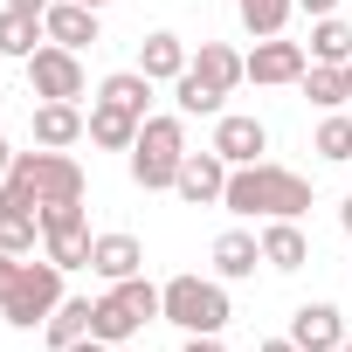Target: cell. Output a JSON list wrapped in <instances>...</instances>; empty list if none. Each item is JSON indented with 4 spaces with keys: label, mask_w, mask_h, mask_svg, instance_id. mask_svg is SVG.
Wrapping results in <instances>:
<instances>
[{
    "label": "cell",
    "mask_w": 352,
    "mask_h": 352,
    "mask_svg": "<svg viewBox=\"0 0 352 352\" xmlns=\"http://www.w3.org/2000/svg\"><path fill=\"white\" fill-rule=\"evenodd\" d=\"M21 69H28V83H35V97H42V104H76V97H83V63H76V49L42 42Z\"/></svg>",
    "instance_id": "cell-9"
},
{
    "label": "cell",
    "mask_w": 352,
    "mask_h": 352,
    "mask_svg": "<svg viewBox=\"0 0 352 352\" xmlns=\"http://www.w3.org/2000/svg\"><path fill=\"white\" fill-rule=\"evenodd\" d=\"M90 270H97L104 283L145 276V242H138V235H124V228H111V235H97V249H90Z\"/></svg>",
    "instance_id": "cell-14"
},
{
    "label": "cell",
    "mask_w": 352,
    "mask_h": 352,
    "mask_svg": "<svg viewBox=\"0 0 352 352\" xmlns=\"http://www.w3.org/2000/svg\"><path fill=\"white\" fill-rule=\"evenodd\" d=\"M56 304H63V270L42 256V263H21V270H14L8 297H0V318H8L14 331H35V324H49Z\"/></svg>",
    "instance_id": "cell-7"
},
{
    "label": "cell",
    "mask_w": 352,
    "mask_h": 352,
    "mask_svg": "<svg viewBox=\"0 0 352 352\" xmlns=\"http://www.w3.org/2000/svg\"><path fill=\"white\" fill-rule=\"evenodd\" d=\"M311 63H331V69H345V63H352V28H345L338 14L311 21Z\"/></svg>",
    "instance_id": "cell-25"
},
{
    "label": "cell",
    "mask_w": 352,
    "mask_h": 352,
    "mask_svg": "<svg viewBox=\"0 0 352 352\" xmlns=\"http://www.w3.org/2000/svg\"><path fill=\"white\" fill-rule=\"evenodd\" d=\"M290 8H297V0H235V14H242V28H249L256 42H270V35H283V21H290Z\"/></svg>",
    "instance_id": "cell-26"
},
{
    "label": "cell",
    "mask_w": 352,
    "mask_h": 352,
    "mask_svg": "<svg viewBox=\"0 0 352 352\" xmlns=\"http://www.w3.org/2000/svg\"><path fill=\"white\" fill-rule=\"evenodd\" d=\"M180 159H187V118H145L138 145H131V187L166 194L180 180Z\"/></svg>",
    "instance_id": "cell-5"
},
{
    "label": "cell",
    "mask_w": 352,
    "mask_h": 352,
    "mask_svg": "<svg viewBox=\"0 0 352 352\" xmlns=\"http://www.w3.org/2000/svg\"><path fill=\"white\" fill-rule=\"evenodd\" d=\"M0 201L14 208H49V201H83V166L69 152H14L8 180H0Z\"/></svg>",
    "instance_id": "cell-2"
},
{
    "label": "cell",
    "mask_w": 352,
    "mask_h": 352,
    "mask_svg": "<svg viewBox=\"0 0 352 352\" xmlns=\"http://www.w3.org/2000/svg\"><path fill=\"white\" fill-rule=\"evenodd\" d=\"M214 152H221L228 166H256V159L270 152V124H263V118H242V111H221V124H214Z\"/></svg>",
    "instance_id": "cell-12"
},
{
    "label": "cell",
    "mask_w": 352,
    "mask_h": 352,
    "mask_svg": "<svg viewBox=\"0 0 352 352\" xmlns=\"http://www.w3.org/2000/svg\"><path fill=\"white\" fill-rule=\"evenodd\" d=\"M311 152H318V159H331V166H352V118H345V111H331V118L318 124Z\"/></svg>",
    "instance_id": "cell-28"
},
{
    "label": "cell",
    "mask_w": 352,
    "mask_h": 352,
    "mask_svg": "<svg viewBox=\"0 0 352 352\" xmlns=\"http://www.w3.org/2000/svg\"><path fill=\"white\" fill-rule=\"evenodd\" d=\"M35 214H42V256H49L56 270H90L97 235H90V221H83V201H49V208H35Z\"/></svg>",
    "instance_id": "cell-8"
},
{
    "label": "cell",
    "mask_w": 352,
    "mask_h": 352,
    "mask_svg": "<svg viewBox=\"0 0 352 352\" xmlns=\"http://www.w3.org/2000/svg\"><path fill=\"white\" fill-rule=\"evenodd\" d=\"M152 318H159V283H145V276H124V283H111V290L97 297V311H90V338H104V345H124V338H138Z\"/></svg>",
    "instance_id": "cell-6"
},
{
    "label": "cell",
    "mask_w": 352,
    "mask_h": 352,
    "mask_svg": "<svg viewBox=\"0 0 352 352\" xmlns=\"http://www.w3.org/2000/svg\"><path fill=\"white\" fill-rule=\"evenodd\" d=\"M256 263H263V242H256L249 228H228V235H214V276H221V283H242V276H256Z\"/></svg>",
    "instance_id": "cell-19"
},
{
    "label": "cell",
    "mask_w": 352,
    "mask_h": 352,
    "mask_svg": "<svg viewBox=\"0 0 352 352\" xmlns=\"http://www.w3.org/2000/svg\"><path fill=\"white\" fill-rule=\"evenodd\" d=\"M338 352H352V338H345V345H338Z\"/></svg>",
    "instance_id": "cell-39"
},
{
    "label": "cell",
    "mask_w": 352,
    "mask_h": 352,
    "mask_svg": "<svg viewBox=\"0 0 352 352\" xmlns=\"http://www.w3.org/2000/svg\"><path fill=\"white\" fill-rule=\"evenodd\" d=\"M180 352H221V338H187Z\"/></svg>",
    "instance_id": "cell-32"
},
{
    "label": "cell",
    "mask_w": 352,
    "mask_h": 352,
    "mask_svg": "<svg viewBox=\"0 0 352 352\" xmlns=\"http://www.w3.org/2000/svg\"><path fill=\"white\" fill-rule=\"evenodd\" d=\"M159 318L180 324L187 338H221V324L235 311H228L221 276H173V283H159Z\"/></svg>",
    "instance_id": "cell-4"
},
{
    "label": "cell",
    "mask_w": 352,
    "mask_h": 352,
    "mask_svg": "<svg viewBox=\"0 0 352 352\" xmlns=\"http://www.w3.org/2000/svg\"><path fill=\"white\" fill-rule=\"evenodd\" d=\"M256 242H263V263H270V270H283V276L311 263V242H304V228H297V221H270Z\"/></svg>",
    "instance_id": "cell-20"
},
{
    "label": "cell",
    "mask_w": 352,
    "mask_h": 352,
    "mask_svg": "<svg viewBox=\"0 0 352 352\" xmlns=\"http://www.w3.org/2000/svg\"><path fill=\"white\" fill-rule=\"evenodd\" d=\"M14 270H21V256H8V249H0V297H8V283H14Z\"/></svg>",
    "instance_id": "cell-29"
},
{
    "label": "cell",
    "mask_w": 352,
    "mask_h": 352,
    "mask_svg": "<svg viewBox=\"0 0 352 352\" xmlns=\"http://www.w3.org/2000/svg\"><path fill=\"white\" fill-rule=\"evenodd\" d=\"M256 352H297V345H290V338H263Z\"/></svg>",
    "instance_id": "cell-33"
},
{
    "label": "cell",
    "mask_w": 352,
    "mask_h": 352,
    "mask_svg": "<svg viewBox=\"0 0 352 352\" xmlns=\"http://www.w3.org/2000/svg\"><path fill=\"white\" fill-rule=\"evenodd\" d=\"M290 345H297V352H338V345H345V311H338V304H297Z\"/></svg>",
    "instance_id": "cell-13"
},
{
    "label": "cell",
    "mask_w": 352,
    "mask_h": 352,
    "mask_svg": "<svg viewBox=\"0 0 352 352\" xmlns=\"http://www.w3.org/2000/svg\"><path fill=\"white\" fill-rule=\"evenodd\" d=\"M83 8H97V14H104V8H111V0H83Z\"/></svg>",
    "instance_id": "cell-38"
},
{
    "label": "cell",
    "mask_w": 352,
    "mask_h": 352,
    "mask_svg": "<svg viewBox=\"0 0 352 352\" xmlns=\"http://www.w3.org/2000/svg\"><path fill=\"white\" fill-rule=\"evenodd\" d=\"M35 235H42V214L35 208L0 201V249H8V256H35Z\"/></svg>",
    "instance_id": "cell-23"
},
{
    "label": "cell",
    "mask_w": 352,
    "mask_h": 352,
    "mask_svg": "<svg viewBox=\"0 0 352 352\" xmlns=\"http://www.w3.org/2000/svg\"><path fill=\"white\" fill-rule=\"evenodd\" d=\"M90 311H97L90 297H63V304L49 311V324H42V338H49L56 352H69L76 338H90Z\"/></svg>",
    "instance_id": "cell-22"
},
{
    "label": "cell",
    "mask_w": 352,
    "mask_h": 352,
    "mask_svg": "<svg viewBox=\"0 0 352 352\" xmlns=\"http://www.w3.org/2000/svg\"><path fill=\"white\" fill-rule=\"evenodd\" d=\"M28 131H35V145H49V152H69L76 138H90V118H83L76 104H35Z\"/></svg>",
    "instance_id": "cell-15"
},
{
    "label": "cell",
    "mask_w": 352,
    "mask_h": 352,
    "mask_svg": "<svg viewBox=\"0 0 352 352\" xmlns=\"http://www.w3.org/2000/svg\"><path fill=\"white\" fill-rule=\"evenodd\" d=\"M138 124H145V118L124 111V104H104V97L90 104V145H104V152H131V145H138Z\"/></svg>",
    "instance_id": "cell-17"
},
{
    "label": "cell",
    "mask_w": 352,
    "mask_h": 352,
    "mask_svg": "<svg viewBox=\"0 0 352 352\" xmlns=\"http://www.w3.org/2000/svg\"><path fill=\"white\" fill-rule=\"evenodd\" d=\"M235 83H249L242 56L228 42H201V56L187 63V76L173 83V104H180V118H221V104H228Z\"/></svg>",
    "instance_id": "cell-3"
},
{
    "label": "cell",
    "mask_w": 352,
    "mask_h": 352,
    "mask_svg": "<svg viewBox=\"0 0 352 352\" xmlns=\"http://www.w3.org/2000/svg\"><path fill=\"white\" fill-rule=\"evenodd\" d=\"M173 194H180L187 208H221V194H228V159H221L214 145H208V152H187Z\"/></svg>",
    "instance_id": "cell-10"
},
{
    "label": "cell",
    "mask_w": 352,
    "mask_h": 352,
    "mask_svg": "<svg viewBox=\"0 0 352 352\" xmlns=\"http://www.w3.org/2000/svg\"><path fill=\"white\" fill-rule=\"evenodd\" d=\"M69 352H111V345H104V338H76Z\"/></svg>",
    "instance_id": "cell-34"
},
{
    "label": "cell",
    "mask_w": 352,
    "mask_h": 352,
    "mask_svg": "<svg viewBox=\"0 0 352 352\" xmlns=\"http://www.w3.org/2000/svg\"><path fill=\"white\" fill-rule=\"evenodd\" d=\"M42 42H49L42 14H21V8H0V56H14V63H28V56H35Z\"/></svg>",
    "instance_id": "cell-21"
},
{
    "label": "cell",
    "mask_w": 352,
    "mask_h": 352,
    "mask_svg": "<svg viewBox=\"0 0 352 352\" xmlns=\"http://www.w3.org/2000/svg\"><path fill=\"white\" fill-rule=\"evenodd\" d=\"M187 63H194V56H187V42H180V35H166V28L138 42V69H145L152 83H180V76H187Z\"/></svg>",
    "instance_id": "cell-18"
},
{
    "label": "cell",
    "mask_w": 352,
    "mask_h": 352,
    "mask_svg": "<svg viewBox=\"0 0 352 352\" xmlns=\"http://www.w3.org/2000/svg\"><path fill=\"white\" fill-rule=\"evenodd\" d=\"M42 28H49L56 49H76V56H83V49L97 42V8H83V0H56V8L42 14Z\"/></svg>",
    "instance_id": "cell-16"
},
{
    "label": "cell",
    "mask_w": 352,
    "mask_h": 352,
    "mask_svg": "<svg viewBox=\"0 0 352 352\" xmlns=\"http://www.w3.org/2000/svg\"><path fill=\"white\" fill-rule=\"evenodd\" d=\"M97 97H104V104H124V111H138V118H152V111H145V104H152V76H145V69H118V76H104Z\"/></svg>",
    "instance_id": "cell-24"
},
{
    "label": "cell",
    "mask_w": 352,
    "mask_h": 352,
    "mask_svg": "<svg viewBox=\"0 0 352 352\" xmlns=\"http://www.w3.org/2000/svg\"><path fill=\"white\" fill-rule=\"evenodd\" d=\"M0 8H21V14H49L56 0H0Z\"/></svg>",
    "instance_id": "cell-31"
},
{
    "label": "cell",
    "mask_w": 352,
    "mask_h": 352,
    "mask_svg": "<svg viewBox=\"0 0 352 352\" xmlns=\"http://www.w3.org/2000/svg\"><path fill=\"white\" fill-rule=\"evenodd\" d=\"M297 8H304L311 21H324V14H338V0H297Z\"/></svg>",
    "instance_id": "cell-30"
},
{
    "label": "cell",
    "mask_w": 352,
    "mask_h": 352,
    "mask_svg": "<svg viewBox=\"0 0 352 352\" xmlns=\"http://www.w3.org/2000/svg\"><path fill=\"white\" fill-rule=\"evenodd\" d=\"M8 166H14V145H8V138H0V180H8Z\"/></svg>",
    "instance_id": "cell-35"
},
{
    "label": "cell",
    "mask_w": 352,
    "mask_h": 352,
    "mask_svg": "<svg viewBox=\"0 0 352 352\" xmlns=\"http://www.w3.org/2000/svg\"><path fill=\"white\" fill-rule=\"evenodd\" d=\"M228 214H263V221H297L311 208V180L276 159H256V166H228V194H221Z\"/></svg>",
    "instance_id": "cell-1"
},
{
    "label": "cell",
    "mask_w": 352,
    "mask_h": 352,
    "mask_svg": "<svg viewBox=\"0 0 352 352\" xmlns=\"http://www.w3.org/2000/svg\"><path fill=\"white\" fill-rule=\"evenodd\" d=\"M345 104H352V63H345Z\"/></svg>",
    "instance_id": "cell-37"
},
{
    "label": "cell",
    "mask_w": 352,
    "mask_h": 352,
    "mask_svg": "<svg viewBox=\"0 0 352 352\" xmlns=\"http://www.w3.org/2000/svg\"><path fill=\"white\" fill-rule=\"evenodd\" d=\"M338 221H345V235H352V194H345V208H338Z\"/></svg>",
    "instance_id": "cell-36"
},
{
    "label": "cell",
    "mask_w": 352,
    "mask_h": 352,
    "mask_svg": "<svg viewBox=\"0 0 352 352\" xmlns=\"http://www.w3.org/2000/svg\"><path fill=\"white\" fill-rule=\"evenodd\" d=\"M297 90H304L318 111H338V104H345V69H331V63H311Z\"/></svg>",
    "instance_id": "cell-27"
},
{
    "label": "cell",
    "mask_w": 352,
    "mask_h": 352,
    "mask_svg": "<svg viewBox=\"0 0 352 352\" xmlns=\"http://www.w3.org/2000/svg\"><path fill=\"white\" fill-rule=\"evenodd\" d=\"M242 69H249V83H304V69H311V49H304V42H283V35H270V42H256V49L242 56Z\"/></svg>",
    "instance_id": "cell-11"
}]
</instances>
